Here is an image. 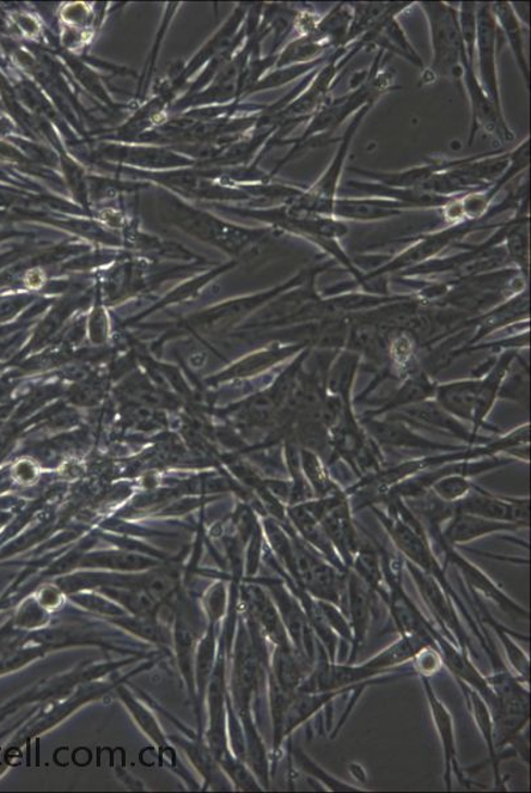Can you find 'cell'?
Here are the masks:
<instances>
[{"label":"cell","mask_w":531,"mask_h":793,"mask_svg":"<svg viewBox=\"0 0 531 793\" xmlns=\"http://www.w3.org/2000/svg\"><path fill=\"white\" fill-rule=\"evenodd\" d=\"M384 52L378 51L374 65L358 87L352 88L350 93L327 101L326 105L309 119L307 129L301 138L295 140V149L290 156L307 146H319L339 129L341 124L356 114L369 103H376L388 89L392 87L393 76L384 68Z\"/></svg>","instance_id":"1"},{"label":"cell","mask_w":531,"mask_h":793,"mask_svg":"<svg viewBox=\"0 0 531 793\" xmlns=\"http://www.w3.org/2000/svg\"><path fill=\"white\" fill-rule=\"evenodd\" d=\"M420 9L429 22L432 64L429 73L432 78L463 77V63L468 60L462 39L459 15L454 5L444 2H423Z\"/></svg>","instance_id":"2"},{"label":"cell","mask_w":531,"mask_h":793,"mask_svg":"<svg viewBox=\"0 0 531 793\" xmlns=\"http://www.w3.org/2000/svg\"><path fill=\"white\" fill-rule=\"evenodd\" d=\"M484 219H469V222L451 224L445 229L414 238L412 246L405 249L404 252L395 255L392 261H388L387 264L376 268L375 272L366 274L363 277V285L366 286V284L374 282L377 278L387 277L390 273L407 270V268L419 266L437 259V255L441 254L445 248L463 240V238L473 234V231L490 228V225L482 224Z\"/></svg>","instance_id":"3"},{"label":"cell","mask_w":531,"mask_h":793,"mask_svg":"<svg viewBox=\"0 0 531 793\" xmlns=\"http://www.w3.org/2000/svg\"><path fill=\"white\" fill-rule=\"evenodd\" d=\"M374 106L375 103H369V105L364 106L353 115L350 126L346 127L343 138L340 139L339 149L336 150V154L325 171V174L320 176L314 186L304 188L302 197L291 205H295L298 209L304 211L319 213L323 206L331 203L332 200L339 197L340 180L341 176H343L353 139L356 137L359 125H362V122Z\"/></svg>","instance_id":"4"},{"label":"cell","mask_w":531,"mask_h":793,"mask_svg":"<svg viewBox=\"0 0 531 793\" xmlns=\"http://www.w3.org/2000/svg\"><path fill=\"white\" fill-rule=\"evenodd\" d=\"M503 39L490 3H479L478 30H476L475 59L478 60L479 83L493 105L504 113L500 93L497 56L500 40Z\"/></svg>","instance_id":"5"},{"label":"cell","mask_w":531,"mask_h":793,"mask_svg":"<svg viewBox=\"0 0 531 793\" xmlns=\"http://www.w3.org/2000/svg\"><path fill=\"white\" fill-rule=\"evenodd\" d=\"M462 79L466 84L472 113L471 136H469L468 144L472 146L476 134L480 129L490 134V136L496 138L502 143L513 142L516 137L509 129L504 113L498 112L496 106L493 105L490 97L482 89L478 75H476L473 66L469 65L468 60L463 63Z\"/></svg>","instance_id":"6"},{"label":"cell","mask_w":531,"mask_h":793,"mask_svg":"<svg viewBox=\"0 0 531 793\" xmlns=\"http://www.w3.org/2000/svg\"><path fill=\"white\" fill-rule=\"evenodd\" d=\"M455 511L488 520L517 524L522 528L529 526V499L500 498L479 487L472 486L468 495L455 503Z\"/></svg>","instance_id":"7"},{"label":"cell","mask_w":531,"mask_h":793,"mask_svg":"<svg viewBox=\"0 0 531 793\" xmlns=\"http://www.w3.org/2000/svg\"><path fill=\"white\" fill-rule=\"evenodd\" d=\"M405 205L392 200L359 197H338L323 206L319 215L340 219V222H378L404 215Z\"/></svg>","instance_id":"8"},{"label":"cell","mask_w":531,"mask_h":793,"mask_svg":"<svg viewBox=\"0 0 531 793\" xmlns=\"http://www.w3.org/2000/svg\"><path fill=\"white\" fill-rule=\"evenodd\" d=\"M346 188L359 193V198H376L392 200L395 203L410 209H444L456 198H445L441 194L423 191L419 188H394L378 185L375 181L350 180ZM459 198V197H457Z\"/></svg>","instance_id":"9"},{"label":"cell","mask_w":531,"mask_h":793,"mask_svg":"<svg viewBox=\"0 0 531 793\" xmlns=\"http://www.w3.org/2000/svg\"><path fill=\"white\" fill-rule=\"evenodd\" d=\"M439 545L443 547V551L445 555H447L448 561H451V563H453L455 566L459 567L460 571L464 575V578H466V581L469 586H471V588L478 590L479 593L488 597V600L496 603V605L502 607V609H504L506 614L513 616V618H529L527 609H523L522 607L516 605V603L513 602L508 595H505L503 591L500 590L497 586L494 584L491 579L488 578V576L479 569L478 566H475L466 558H463L459 553L455 552V549L453 546L443 541L442 537L441 539H439Z\"/></svg>","instance_id":"10"},{"label":"cell","mask_w":531,"mask_h":793,"mask_svg":"<svg viewBox=\"0 0 531 793\" xmlns=\"http://www.w3.org/2000/svg\"><path fill=\"white\" fill-rule=\"evenodd\" d=\"M407 567L432 614L435 615V618L441 621L443 627L453 631L454 637L463 642V649H466V643H464L466 642L464 640V633L466 632H464L460 621L457 619L454 606L445 596L441 583L412 563H408Z\"/></svg>","instance_id":"11"},{"label":"cell","mask_w":531,"mask_h":793,"mask_svg":"<svg viewBox=\"0 0 531 793\" xmlns=\"http://www.w3.org/2000/svg\"><path fill=\"white\" fill-rule=\"evenodd\" d=\"M364 424L366 429L369 430L370 436L376 438L381 444H384V446L420 450H463L431 442L429 439L420 437L417 432L408 429V427L405 424H402V420L400 419L377 420L375 418H368L364 420Z\"/></svg>","instance_id":"12"},{"label":"cell","mask_w":531,"mask_h":793,"mask_svg":"<svg viewBox=\"0 0 531 793\" xmlns=\"http://www.w3.org/2000/svg\"><path fill=\"white\" fill-rule=\"evenodd\" d=\"M522 527L517 524L488 520V518L464 514V512L455 511L453 521L441 533L443 541L448 545L466 544L482 536L504 532V530H517Z\"/></svg>","instance_id":"13"},{"label":"cell","mask_w":531,"mask_h":793,"mask_svg":"<svg viewBox=\"0 0 531 793\" xmlns=\"http://www.w3.org/2000/svg\"><path fill=\"white\" fill-rule=\"evenodd\" d=\"M481 378H471L437 388L438 404L457 419L471 420L478 408Z\"/></svg>","instance_id":"14"},{"label":"cell","mask_w":531,"mask_h":793,"mask_svg":"<svg viewBox=\"0 0 531 793\" xmlns=\"http://www.w3.org/2000/svg\"><path fill=\"white\" fill-rule=\"evenodd\" d=\"M453 161H431L420 166L395 171V173H378L363 168H351L352 173L362 175L365 180L394 188H419L430 180L433 175L447 169Z\"/></svg>","instance_id":"15"},{"label":"cell","mask_w":531,"mask_h":793,"mask_svg":"<svg viewBox=\"0 0 531 793\" xmlns=\"http://www.w3.org/2000/svg\"><path fill=\"white\" fill-rule=\"evenodd\" d=\"M422 682L427 698H429L432 719L433 722H435V728L438 730L439 737H441V741L443 744L445 761L444 779L445 783H447V790H451V768H453V766H455L454 768L457 777H459L460 780L463 778L456 759V744L453 717H451L447 707H445L442 701L437 697V694L435 692H433L429 679L422 676Z\"/></svg>","instance_id":"16"},{"label":"cell","mask_w":531,"mask_h":793,"mask_svg":"<svg viewBox=\"0 0 531 793\" xmlns=\"http://www.w3.org/2000/svg\"><path fill=\"white\" fill-rule=\"evenodd\" d=\"M401 414L408 423L437 427V429L451 432V435L471 444L478 439L472 436V432L467 431L466 427L459 423V419L444 411L438 402L429 400L419 402V404L401 408Z\"/></svg>","instance_id":"17"},{"label":"cell","mask_w":531,"mask_h":793,"mask_svg":"<svg viewBox=\"0 0 531 793\" xmlns=\"http://www.w3.org/2000/svg\"><path fill=\"white\" fill-rule=\"evenodd\" d=\"M490 4L500 33L508 41L513 56L517 61L518 70H520L523 81L527 83V87L529 88L530 75L527 53H524L522 23L518 20L515 11H513L510 2Z\"/></svg>","instance_id":"18"},{"label":"cell","mask_w":531,"mask_h":793,"mask_svg":"<svg viewBox=\"0 0 531 793\" xmlns=\"http://www.w3.org/2000/svg\"><path fill=\"white\" fill-rule=\"evenodd\" d=\"M347 596H350V615L352 620L353 643L356 644L352 663L357 655L358 646L365 642L366 632H368L370 616V597L369 591L362 578L356 575L347 577Z\"/></svg>","instance_id":"19"},{"label":"cell","mask_w":531,"mask_h":793,"mask_svg":"<svg viewBox=\"0 0 531 793\" xmlns=\"http://www.w3.org/2000/svg\"><path fill=\"white\" fill-rule=\"evenodd\" d=\"M529 316V297L527 290H522L520 294L510 298L508 302L492 311V313L481 316L476 320L479 323V332L475 335L471 344L476 340L484 338L485 335L494 331V329L509 325V323L527 319Z\"/></svg>","instance_id":"20"},{"label":"cell","mask_w":531,"mask_h":793,"mask_svg":"<svg viewBox=\"0 0 531 793\" xmlns=\"http://www.w3.org/2000/svg\"><path fill=\"white\" fill-rule=\"evenodd\" d=\"M429 645L431 644L422 637H419V634H404V638L396 640L394 644L388 646L381 654H378L364 665L375 670V672L380 674L388 668L394 667V665L413 660L418 652Z\"/></svg>","instance_id":"21"},{"label":"cell","mask_w":531,"mask_h":793,"mask_svg":"<svg viewBox=\"0 0 531 793\" xmlns=\"http://www.w3.org/2000/svg\"><path fill=\"white\" fill-rule=\"evenodd\" d=\"M332 52L331 48L326 42L317 39L313 33L299 35L296 40L286 48L282 56H280L279 65L291 66L313 63V61L328 58Z\"/></svg>","instance_id":"22"},{"label":"cell","mask_w":531,"mask_h":793,"mask_svg":"<svg viewBox=\"0 0 531 793\" xmlns=\"http://www.w3.org/2000/svg\"><path fill=\"white\" fill-rule=\"evenodd\" d=\"M437 388L426 375H417L405 382L400 392L393 396L389 404L375 413H369L370 417L380 416V414L395 411V408H404L419 402L427 401L435 394Z\"/></svg>","instance_id":"23"},{"label":"cell","mask_w":531,"mask_h":793,"mask_svg":"<svg viewBox=\"0 0 531 793\" xmlns=\"http://www.w3.org/2000/svg\"><path fill=\"white\" fill-rule=\"evenodd\" d=\"M463 691L469 695V705L472 707L475 721L478 722L479 729L482 737L486 742L488 748H490L491 759L493 761L494 777H496V784L502 783L498 772V756L496 753V746H494V723L493 716L490 710V706L485 704V700L481 697L480 693H476L473 689L463 687Z\"/></svg>","instance_id":"24"},{"label":"cell","mask_w":531,"mask_h":793,"mask_svg":"<svg viewBox=\"0 0 531 793\" xmlns=\"http://www.w3.org/2000/svg\"><path fill=\"white\" fill-rule=\"evenodd\" d=\"M302 466L305 478L313 484L317 495L328 498L338 495L340 492L334 491V483L328 478L325 467H323L319 456L307 449L302 450Z\"/></svg>","instance_id":"25"},{"label":"cell","mask_w":531,"mask_h":793,"mask_svg":"<svg viewBox=\"0 0 531 793\" xmlns=\"http://www.w3.org/2000/svg\"><path fill=\"white\" fill-rule=\"evenodd\" d=\"M478 8L479 3L463 2L460 3L457 15H459V27L464 48L469 65L475 68V48H476V30H478Z\"/></svg>","instance_id":"26"},{"label":"cell","mask_w":531,"mask_h":793,"mask_svg":"<svg viewBox=\"0 0 531 793\" xmlns=\"http://www.w3.org/2000/svg\"><path fill=\"white\" fill-rule=\"evenodd\" d=\"M433 492L444 503L455 504L466 498L472 490L467 476L460 474H450L442 476L432 484Z\"/></svg>","instance_id":"27"},{"label":"cell","mask_w":531,"mask_h":793,"mask_svg":"<svg viewBox=\"0 0 531 793\" xmlns=\"http://www.w3.org/2000/svg\"><path fill=\"white\" fill-rule=\"evenodd\" d=\"M295 759L296 764L301 766L302 770L305 773L313 775L316 779L321 780L323 783H325L329 790L333 791H358L356 789H353V786L338 782V780H334L332 777H329L328 773L321 770L319 766H316L313 760L308 758L307 755H305L302 750H296L295 753Z\"/></svg>","instance_id":"28"},{"label":"cell","mask_w":531,"mask_h":793,"mask_svg":"<svg viewBox=\"0 0 531 793\" xmlns=\"http://www.w3.org/2000/svg\"><path fill=\"white\" fill-rule=\"evenodd\" d=\"M496 632L498 633L500 639L503 640L506 654H508L513 667H515L518 675L522 676L523 681H527L530 668L528 657L524 656L523 652L520 650V646L513 643L508 634L500 630L498 627L496 628Z\"/></svg>","instance_id":"29"},{"label":"cell","mask_w":531,"mask_h":793,"mask_svg":"<svg viewBox=\"0 0 531 793\" xmlns=\"http://www.w3.org/2000/svg\"><path fill=\"white\" fill-rule=\"evenodd\" d=\"M317 603H319V607L323 615H325L328 626L331 627L332 630L338 631L341 637L350 639V642H353L352 628L350 624H346L344 616L340 614L339 609L332 606L331 602L317 601Z\"/></svg>","instance_id":"30"},{"label":"cell","mask_w":531,"mask_h":793,"mask_svg":"<svg viewBox=\"0 0 531 793\" xmlns=\"http://www.w3.org/2000/svg\"><path fill=\"white\" fill-rule=\"evenodd\" d=\"M390 356H393L394 363L399 364V367H407L414 356V341L412 337H408V332L400 335L393 341L392 347H390Z\"/></svg>","instance_id":"31"},{"label":"cell","mask_w":531,"mask_h":793,"mask_svg":"<svg viewBox=\"0 0 531 793\" xmlns=\"http://www.w3.org/2000/svg\"><path fill=\"white\" fill-rule=\"evenodd\" d=\"M415 668L418 672L425 677H429L431 674L437 672L439 667L442 665V657L439 656L438 651L430 650L429 646L418 652L413 658Z\"/></svg>","instance_id":"32"},{"label":"cell","mask_w":531,"mask_h":793,"mask_svg":"<svg viewBox=\"0 0 531 793\" xmlns=\"http://www.w3.org/2000/svg\"><path fill=\"white\" fill-rule=\"evenodd\" d=\"M513 11L524 27H529V3H510Z\"/></svg>","instance_id":"33"}]
</instances>
